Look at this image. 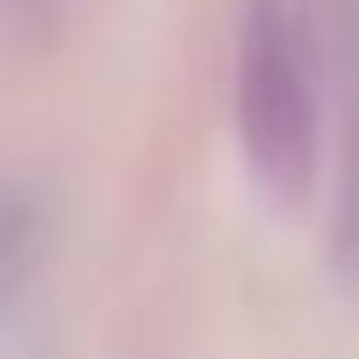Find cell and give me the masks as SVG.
<instances>
[{
	"mask_svg": "<svg viewBox=\"0 0 359 359\" xmlns=\"http://www.w3.org/2000/svg\"><path fill=\"white\" fill-rule=\"evenodd\" d=\"M236 135L252 180L303 202L320 168V112L309 90V45L292 0H247L236 28Z\"/></svg>",
	"mask_w": 359,
	"mask_h": 359,
	"instance_id": "6da1fadb",
	"label": "cell"
}]
</instances>
